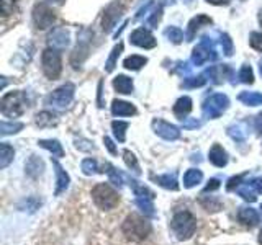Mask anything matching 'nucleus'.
Wrapping results in <instances>:
<instances>
[{
	"label": "nucleus",
	"instance_id": "nucleus-45",
	"mask_svg": "<svg viewBox=\"0 0 262 245\" xmlns=\"http://www.w3.org/2000/svg\"><path fill=\"white\" fill-rule=\"evenodd\" d=\"M207 74H202L199 77H190V79H185V85L187 87H202L203 84H207Z\"/></svg>",
	"mask_w": 262,
	"mask_h": 245
},
{
	"label": "nucleus",
	"instance_id": "nucleus-52",
	"mask_svg": "<svg viewBox=\"0 0 262 245\" xmlns=\"http://www.w3.org/2000/svg\"><path fill=\"white\" fill-rule=\"evenodd\" d=\"M103 142H105V145H106V149H108L110 151V154H117V147H115V144H113V141H112V139L110 137H103Z\"/></svg>",
	"mask_w": 262,
	"mask_h": 245
},
{
	"label": "nucleus",
	"instance_id": "nucleus-8",
	"mask_svg": "<svg viewBox=\"0 0 262 245\" xmlns=\"http://www.w3.org/2000/svg\"><path fill=\"white\" fill-rule=\"evenodd\" d=\"M41 62H43V72L48 79H57L61 76L62 70V62H61V54L56 51V49H46L41 56Z\"/></svg>",
	"mask_w": 262,
	"mask_h": 245
},
{
	"label": "nucleus",
	"instance_id": "nucleus-16",
	"mask_svg": "<svg viewBox=\"0 0 262 245\" xmlns=\"http://www.w3.org/2000/svg\"><path fill=\"white\" fill-rule=\"evenodd\" d=\"M49 44L56 49H64L69 46V31L66 28H54L48 38Z\"/></svg>",
	"mask_w": 262,
	"mask_h": 245
},
{
	"label": "nucleus",
	"instance_id": "nucleus-9",
	"mask_svg": "<svg viewBox=\"0 0 262 245\" xmlns=\"http://www.w3.org/2000/svg\"><path fill=\"white\" fill-rule=\"evenodd\" d=\"M74 90L76 88H74L72 84H66L57 90H54V92L46 98V103L56 110H66L74 98Z\"/></svg>",
	"mask_w": 262,
	"mask_h": 245
},
{
	"label": "nucleus",
	"instance_id": "nucleus-21",
	"mask_svg": "<svg viewBox=\"0 0 262 245\" xmlns=\"http://www.w3.org/2000/svg\"><path fill=\"white\" fill-rule=\"evenodd\" d=\"M154 180H156V183H159L162 188H166V190H172V191L179 190V182H177L176 172H172V174H166V175L154 177Z\"/></svg>",
	"mask_w": 262,
	"mask_h": 245
},
{
	"label": "nucleus",
	"instance_id": "nucleus-15",
	"mask_svg": "<svg viewBox=\"0 0 262 245\" xmlns=\"http://www.w3.org/2000/svg\"><path fill=\"white\" fill-rule=\"evenodd\" d=\"M237 220L246 227H254L260 223V214L252 208H239V211H237Z\"/></svg>",
	"mask_w": 262,
	"mask_h": 245
},
{
	"label": "nucleus",
	"instance_id": "nucleus-57",
	"mask_svg": "<svg viewBox=\"0 0 262 245\" xmlns=\"http://www.w3.org/2000/svg\"><path fill=\"white\" fill-rule=\"evenodd\" d=\"M259 72H260V76H262V59H260V62H259Z\"/></svg>",
	"mask_w": 262,
	"mask_h": 245
},
{
	"label": "nucleus",
	"instance_id": "nucleus-50",
	"mask_svg": "<svg viewBox=\"0 0 262 245\" xmlns=\"http://www.w3.org/2000/svg\"><path fill=\"white\" fill-rule=\"evenodd\" d=\"M184 121V128L185 129H196V128H200L202 126V122L200 121H196V119H188V118H185V119H182Z\"/></svg>",
	"mask_w": 262,
	"mask_h": 245
},
{
	"label": "nucleus",
	"instance_id": "nucleus-33",
	"mask_svg": "<svg viewBox=\"0 0 262 245\" xmlns=\"http://www.w3.org/2000/svg\"><path fill=\"white\" fill-rule=\"evenodd\" d=\"M112 129H113L115 137H117L120 142L125 141V139H126L128 122H125V121H113V122H112Z\"/></svg>",
	"mask_w": 262,
	"mask_h": 245
},
{
	"label": "nucleus",
	"instance_id": "nucleus-58",
	"mask_svg": "<svg viewBox=\"0 0 262 245\" xmlns=\"http://www.w3.org/2000/svg\"><path fill=\"white\" fill-rule=\"evenodd\" d=\"M259 21H260V24H262V10H260V13H259Z\"/></svg>",
	"mask_w": 262,
	"mask_h": 245
},
{
	"label": "nucleus",
	"instance_id": "nucleus-48",
	"mask_svg": "<svg viewBox=\"0 0 262 245\" xmlns=\"http://www.w3.org/2000/svg\"><path fill=\"white\" fill-rule=\"evenodd\" d=\"M16 2H18V0H2V13L5 16L10 15L13 12V7H15Z\"/></svg>",
	"mask_w": 262,
	"mask_h": 245
},
{
	"label": "nucleus",
	"instance_id": "nucleus-46",
	"mask_svg": "<svg viewBox=\"0 0 262 245\" xmlns=\"http://www.w3.org/2000/svg\"><path fill=\"white\" fill-rule=\"evenodd\" d=\"M161 12H162V8H161V5H158L154 8V12L151 13V16L147 18V21H146V24L149 28H156V24H158V21H159V18H161Z\"/></svg>",
	"mask_w": 262,
	"mask_h": 245
},
{
	"label": "nucleus",
	"instance_id": "nucleus-41",
	"mask_svg": "<svg viewBox=\"0 0 262 245\" xmlns=\"http://www.w3.org/2000/svg\"><path fill=\"white\" fill-rule=\"evenodd\" d=\"M39 206H41V201L38 198H35V196H30V198L23 200L20 203V209H25V211L28 209L30 212H35Z\"/></svg>",
	"mask_w": 262,
	"mask_h": 245
},
{
	"label": "nucleus",
	"instance_id": "nucleus-49",
	"mask_svg": "<svg viewBox=\"0 0 262 245\" xmlns=\"http://www.w3.org/2000/svg\"><path fill=\"white\" fill-rule=\"evenodd\" d=\"M221 185H220V180L218 178H211L210 182H208V185L203 188V193H208V191H215V190H218Z\"/></svg>",
	"mask_w": 262,
	"mask_h": 245
},
{
	"label": "nucleus",
	"instance_id": "nucleus-14",
	"mask_svg": "<svg viewBox=\"0 0 262 245\" xmlns=\"http://www.w3.org/2000/svg\"><path fill=\"white\" fill-rule=\"evenodd\" d=\"M53 167H54V172H56V191H54V194L59 196L69 188L71 178L68 175V172L62 168V165L57 160H53Z\"/></svg>",
	"mask_w": 262,
	"mask_h": 245
},
{
	"label": "nucleus",
	"instance_id": "nucleus-22",
	"mask_svg": "<svg viewBox=\"0 0 262 245\" xmlns=\"http://www.w3.org/2000/svg\"><path fill=\"white\" fill-rule=\"evenodd\" d=\"M39 147H43V149L49 151L53 154V157H64V149L59 141H56V139H41L38 141Z\"/></svg>",
	"mask_w": 262,
	"mask_h": 245
},
{
	"label": "nucleus",
	"instance_id": "nucleus-38",
	"mask_svg": "<svg viewBox=\"0 0 262 245\" xmlns=\"http://www.w3.org/2000/svg\"><path fill=\"white\" fill-rule=\"evenodd\" d=\"M80 167L85 175H95V174H100L102 172V170H98V163L95 159H84Z\"/></svg>",
	"mask_w": 262,
	"mask_h": 245
},
{
	"label": "nucleus",
	"instance_id": "nucleus-29",
	"mask_svg": "<svg viewBox=\"0 0 262 245\" xmlns=\"http://www.w3.org/2000/svg\"><path fill=\"white\" fill-rule=\"evenodd\" d=\"M236 191L244 201H248V203H254L257 200V191L254 190V186L249 182H246V185H241Z\"/></svg>",
	"mask_w": 262,
	"mask_h": 245
},
{
	"label": "nucleus",
	"instance_id": "nucleus-17",
	"mask_svg": "<svg viewBox=\"0 0 262 245\" xmlns=\"http://www.w3.org/2000/svg\"><path fill=\"white\" fill-rule=\"evenodd\" d=\"M208 157H210V162L215 167H225L226 163H228V154H226V151L220 144H215V145L211 147Z\"/></svg>",
	"mask_w": 262,
	"mask_h": 245
},
{
	"label": "nucleus",
	"instance_id": "nucleus-53",
	"mask_svg": "<svg viewBox=\"0 0 262 245\" xmlns=\"http://www.w3.org/2000/svg\"><path fill=\"white\" fill-rule=\"evenodd\" d=\"M249 183L254 186V190H256L257 193H262V178H254Z\"/></svg>",
	"mask_w": 262,
	"mask_h": 245
},
{
	"label": "nucleus",
	"instance_id": "nucleus-56",
	"mask_svg": "<svg viewBox=\"0 0 262 245\" xmlns=\"http://www.w3.org/2000/svg\"><path fill=\"white\" fill-rule=\"evenodd\" d=\"M259 245H262V229H260V232H259Z\"/></svg>",
	"mask_w": 262,
	"mask_h": 245
},
{
	"label": "nucleus",
	"instance_id": "nucleus-32",
	"mask_svg": "<svg viewBox=\"0 0 262 245\" xmlns=\"http://www.w3.org/2000/svg\"><path fill=\"white\" fill-rule=\"evenodd\" d=\"M146 62H147V59L143 56H129L125 59L123 65H125V67L129 69V70H138V69H141Z\"/></svg>",
	"mask_w": 262,
	"mask_h": 245
},
{
	"label": "nucleus",
	"instance_id": "nucleus-27",
	"mask_svg": "<svg viewBox=\"0 0 262 245\" xmlns=\"http://www.w3.org/2000/svg\"><path fill=\"white\" fill-rule=\"evenodd\" d=\"M211 23V18H208V16L205 15H196L195 18L190 20V23H188V39H192L195 36L196 30H199L202 24H210Z\"/></svg>",
	"mask_w": 262,
	"mask_h": 245
},
{
	"label": "nucleus",
	"instance_id": "nucleus-36",
	"mask_svg": "<svg viewBox=\"0 0 262 245\" xmlns=\"http://www.w3.org/2000/svg\"><path fill=\"white\" fill-rule=\"evenodd\" d=\"M21 129H23L21 122H7V121H2V125H0V134H2V136L15 134V133H18V131H21Z\"/></svg>",
	"mask_w": 262,
	"mask_h": 245
},
{
	"label": "nucleus",
	"instance_id": "nucleus-28",
	"mask_svg": "<svg viewBox=\"0 0 262 245\" xmlns=\"http://www.w3.org/2000/svg\"><path fill=\"white\" fill-rule=\"evenodd\" d=\"M237 98H239L241 103L248 105V106L262 105V93H259V92H241Z\"/></svg>",
	"mask_w": 262,
	"mask_h": 245
},
{
	"label": "nucleus",
	"instance_id": "nucleus-23",
	"mask_svg": "<svg viewBox=\"0 0 262 245\" xmlns=\"http://www.w3.org/2000/svg\"><path fill=\"white\" fill-rule=\"evenodd\" d=\"M113 87L118 93L129 95L131 92H133V80L126 76H118V77L113 79Z\"/></svg>",
	"mask_w": 262,
	"mask_h": 245
},
{
	"label": "nucleus",
	"instance_id": "nucleus-43",
	"mask_svg": "<svg viewBox=\"0 0 262 245\" xmlns=\"http://www.w3.org/2000/svg\"><path fill=\"white\" fill-rule=\"evenodd\" d=\"M248 177V174H241V175H236V177H233V178H229L228 180V185H226V190L228 191H234V190H237V188L241 186V182L243 180Z\"/></svg>",
	"mask_w": 262,
	"mask_h": 245
},
{
	"label": "nucleus",
	"instance_id": "nucleus-47",
	"mask_svg": "<svg viewBox=\"0 0 262 245\" xmlns=\"http://www.w3.org/2000/svg\"><path fill=\"white\" fill-rule=\"evenodd\" d=\"M251 46L256 49V51L262 53V33H251Z\"/></svg>",
	"mask_w": 262,
	"mask_h": 245
},
{
	"label": "nucleus",
	"instance_id": "nucleus-7",
	"mask_svg": "<svg viewBox=\"0 0 262 245\" xmlns=\"http://www.w3.org/2000/svg\"><path fill=\"white\" fill-rule=\"evenodd\" d=\"M228 106H229L228 96L223 93H215L203 102V106H202L203 116L208 119H216L228 110Z\"/></svg>",
	"mask_w": 262,
	"mask_h": 245
},
{
	"label": "nucleus",
	"instance_id": "nucleus-11",
	"mask_svg": "<svg viewBox=\"0 0 262 245\" xmlns=\"http://www.w3.org/2000/svg\"><path fill=\"white\" fill-rule=\"evenodd\" d=\"M33 20H35L36 28L39 30H46L56 21V15L54 12L45 4H38L33 10Z\"/></svg>",
	"mask_w": 262,
	"mask_h": 245
},
{
	"label": "nucleus",
	"instance_id": "nucleus-37",
	"mask_svg": "<svg viewBox=\"0 0 262 245\" xmlns=\"http://www.w3.org/2000/svg\"><path fill=\"white\" fill-rule=\"evenodd\" d=\"M123 159H125V163H126L128 168L133 170L135 174H141V170H139L138 159H136V155L133 152H131V151H123Z\"/></svg>",
	"mask_w": 262,
	"mask_h": 245
},
{
	"label": "nucleus",
	"instance_id": "nucleus-39",
	"mask_svg": "<svg viewBox=\"0 0 262 245\" xmlns=\"http://www.w3.org/2000/svg\"><path fill=\"white\" fill-rule=\"evenodd\" d=\"M200 203H202V206H203L205 209H207V211H210V212H218V211L221 209V203H220V200H218V198H213V196H210V200L202 198Z\"/></svg>",
	"mask_w": 262,
	"mask_h": 245
},
{
	"label": "nucleus",
	"instance_id": "nucleus-44",
	"mask_svg": "<svg viewBox=\"0 0 262 245\" xmlns=\"http://www.w3.org/2000/svg\"><path fill=\"white\" fill-rule=\"evenodd\" d=\"M220 43H221V47H223V53L226 56H231L233 54V41L228 35H221L220 36Z\"/></svg>",
	"mask_w": 262,
	"mask_h": 245
},
{
	"label": "nucleus",
	"instance_id": "nucleus-35",
	"mask_svg": "<svg viewBox=\"0 0 262 245\" xmlns=\"http://www.w3.org/2000/svg\"><path fill=\"white\" fill-rule=\"evenodd\" d=\"M164 36H166L169 41H172L174 44H179V43H182L184 33H182V30L177 28V27H169L166 31H164Z\"/></svg>",
	"mask_w": 262,
	"mask_h": 245
},
{
	"label": "nucleus",
	"instance_id": "nucleus-12",
	"mask_svg": "<svg viewBox=\"0 0 262 245\" xmlns=\"http://www.w3.org/2000/svg\"><path fill=\"white\" fill-rule=\"evenodd\" d=\"M152 129L156 134L162 139H166V141H177L180 137V129L174 125H170L167 121H162V119H154Z\"/></svg>",
	"mask_w": 262,
	"mask_h": 245
},
{
	"label": "nucleus",
	"instance_id": "nucleus-20",
	"mask_svg": "<svg viewBox=\"0 0 262 245\" xmlns=\"http://www.w3.org/2000/svg\"><path fill=\"white\" fill-rule=\"evenodd\" d=\"M192 111V98L190 96H182L179 98L174 105V113L179 119H185V116Z\"/></svg>",
	"mask_w": 262,
	"mask_h": 245
},
{
	"label": "nucleus",
	"instance_id": "nucleus-24",
	"mask_svg": "<svg viewBox=\"0 0 262 245\" xmlns=\"http://www.w3.org/2000/svg\"><path fill=\"white\" fill-rule=\"evenodd\" d=\"M228 136L236 142H244L246 137H248V131H246V125L244 122H237V125H233L228 128Z\"/></svg>",
	"mask_w": 262,
	"mask_h": 245
},
{
	"label": "nucleus",
	"instance_id": "nucleus-54",
	"mask_svg": "<svg viewBox=\"0 0 262 245\" xmlns=\"http://www.w3.org/2000/svg\"><path fill=\"white\" fill-rule=\"evenodd\" d=\"M254 125H256V129L259 131V134L262 136V113H259L257 116H256V122H254Z\"/></svg>",
	"mask_w": 262,
	"mask_h": 245
},
{
	"label": "nucleus",
	"instance_id": "nucleus-31",
	"mask_svg": "<svg viewBox=\"0 0 262 245\" xmlns=\"http://www.w3.org/2000/svg\"><path fill=\"white\" fill-rule=\"evenodd\" d=\"M57 122L56 116L53 113H49V111H41L36 114V125L39 128H48V126H54Z\"/></svg>",
	"mask_w": 262,
	"mask_h": 245
},
{
	"label": "nucleus",
	"instance_id": "nucleus-40",
	"mask_svg": "<svg viewBox=\"0 0 262 245\" xmlns=\"http://www.w3.org/2000/svg\"><path fill=\"white\" fill-rule=\"evenodd\" d=\"M156 7H158V4H156V2H147L144 7L139 8V12L136 15V20H146L147 21V18L151 16V13L154 12Z\"/></svg>",
	"mask_w": 262,
	"mask_h": 245
},
{
	"label": "nucleus",
	"instance_id": "nucleus-25",
	"mask_svg": "<svg viewBox=\"0 0 262 245\" xmlns=\"http://www.w3.org/2000/svg\"><path fill=\"white\" fill-rule=\"evenodd\" d=\"M202 180H203L202 172L199 168H190V170H187L185 175H184V186L185 188H193L199 183H202Z\"/></svg>",
	"mask_w": 262,
	"mask_h": 245
},
{
	"label": "nucleus",
	"instance_id": "nucleus-42",
	"mask_svg": "<svg viewBox=\"0 0 262 245\" xmlns=\"http://www.w3.org/2000/svg\"><path fill=\"white\" fill-rule=\"evenodd\" d=\"M239 80L243 82V84H252L254 74H252L251 65H243L241 70H239Z\"/></svg>",
	"mask_w": 262,
	"mask_h": 245
},
{
	"label": "nucleus",
	"instance_id": "nucleus-55",
	"mask_svg": "<svg viewBox=\"0 0 262 245\" xmlns=\"http://www.w3.org/2000/svg\"><path fill=\"white\" fill-rule=\"evenodd\" d=\"M208 4H213V5H228L229 0H207Z\"/></svg>",
	"mask_w": 262,
	"mask_h": 245
},
{
	"label": "nucleus",
	"instance_id": "nucleus-18",
	"mask_svg": "<svg viewBox=\"0 0 262 245\" xmlns=\"http://www.w3.org/2000/svg\"><path fill=\"white\" fill-rule=\"evenodd\" d=\"M112 113L115 116H131V114H136V108L128 102H121V100H113L112 103Z\"/></svg>",
	"mask_w": 262,
	"mask_h": 245
},
{
	"label": "nucleus",
	"instance_id": "nucleus-6",
	"mask_svg": "<svg viewBox=\"0 0 262 245\" xmlns=\"http://www.w3.org/2000/svg\"><path fill=\"white\" fill-rule=\"evenodd\" d=\"M216 47H215V43H213L211 39H208V36H203L200 39L199 46H195L193 53H192V64L193 65H203L207 62H211V61H216Z\"/></svg>",
	"mask_w": 262,
	"mask_h": 245
},
{
	"label": "nucleus",
	"instance_id": "nucleus-61",
	"mask_svg": "<svg viewBox=\"0 0 262 245\" xmlns=\"http://www.w3.org/2000/svg\"><path fill=\"white\" fill-rule=\"evenodd\" d=\"M185 2H188V0H185Z\"/></svg>",
	"mask_w": 262,
	"mask_h": 245
},
{
	"label": "nucleus",
	"instance_id": "nucleus-26",
	"mask_svg": "<svg viewBox=\"0 0 262 245\" xmlns=\"http://www.w3.org/2000/svg\"><path fill=\"white\" fill-rule=\"evenodd\" d=\"M15 151L12 145H8L7 142H2L0 145V168H7L10 165V162L13 160Z\"/></svg>",
	"mask_w": 262,
	"mask_h": 245
},
{
	"label": "nucleus",
	"instance_id": "nucleus-4",
	"mask_svg": "<svg viewBox=\"0 0 262 245\" xmlns=\"http://www.w3.org/2000/svg\"><path fill=\"white\" fill-rule=\"evenodd\" d=\"M92 200L95 203V206L100 208L102 211H112L118 206L120 194L108 183H98L92 190Z\"/></svg>",
	"mask_w": 262,
	"mask_h": 245
},
{
	"label": "nucleus",
	"instance_id": "nucleus-5",
	"mask_svg": "<svg viewBox=\"0 0 262 245\" xmlns=\"http://www.w3.org/2000/svg\"><path fill=\"white\" fill-rule=\"evenodd\" d=\"M27 96H25L23 92L16 90V92H10L4 95L2 102H0V110H2V114L7 118H16L21 116V114L27 111Z\"/></svg>",
	"mask_w": 262,
	"mask_h": 245
},
{
	"label": "nucleus",
	"instance_id": "nucleus-60",
	"mask_svg": "<svg viewBox=\"0 0 262 245\" xmlns=\"http://www.w3.org/2000/svg\"><path fill=\"white\" fill-rule=\"evenodd\" d=\"M260 211H262V206H260Z\"/></svg>",
	"mask_w": 262,
	"mask_h": 245
},
{
	"label": "nucleus",
	"instance_id": "nucleus-51",
	"mask_svg": "<svg viewBox=\"0 0 262 245\" xmlns=\"http://www.w3.org/2000/svg\"><path fill=\"white\" fill-rule=\"evenodd\" d=\"M76 147L77 149H80V151H92L94 149V145H92V142H89V141H76Z\"/></svg>",
	"mask_w": 262,
	"mask_h": 245
},
{
	"label": "nucleus",
	"instance_id": "nucleus-3",
	"mask_svg": "<svg viewBox=\"0 0 262 245\" xmlns=\"http://www.w3.org/2000/svg\"><path fill=\"white\" fill-rule=\"evenodd\" d=\"M123 177H125V182H128V185L133 188L136 206L144 212V216L154 217L156 216V211H154L156 208H154V203H152L154 201V193L147 186H144L139 182H136V180L129 178L126 175H123Z\"/></svg>",
	"mask_w": 262,
	"mask_h": 245
},
{
	"label": "nucleus",
	"instance_id": "nucleus-13",
	"mask_svg": "<svg viewBox=\"0 0 262 245\" xmlns=\"http://www.w3.org/2000/svg\"><path fill=\"white\" fill-rule=\"evenodd\" d=\"M129 41H131V43H133L135 46L144 47V49H152V47L156 46V39H154V36H152L147 30H144V28H138V30H135L133 33H131Z\"/></svg>",
	"mask_w": 262,
	"mask_h": 245
},
{
	"label": "nucleus",
	"instance_id": "nucleus-19",
	"mask_svg": "<svg viewBox=\"0 0 262 245\" xmlns=\"http://www.w3.org/2000/svg\"><path fill=\"white\" fill-rule=\"evenodd\" d=\"M43 170H45V163L39 157L36 155H31L30 160L27 162V175L31 178H38L43 175Z\"/></svg>",
	"mask_w": 262,
	"mask_h": 245
},
{
	"label": "nucleus",
	"instance_id": "nucleus-10",
	"mask_svg": "<svg viewBox=\"0 0 262 245\" xmlns=\"http://www.w3.org/2000/svg\"><path fill=\"white\" fill-rule=\"evenodd\" d=\"M125 8H126L125 0H115L113 4H110L105 8V13H103V18H102L103 31L108 33L115 28V24L118 23V20L123 16V13H125Z\"/></svg>",
	"mask_w": 262,
	"mask_h": 245
},
{
	"label": "nucleus",
	"instance_id": "nucleus-34",
	"mask_svg": "<svg viewBox=\"0 0 262 245\" xmlns=\"http://www.w3.org/2000/svg\"><path fill=\"white\" fill-rule=\"evenodd\" d=\"M121 51H123V43H118L117 46L113 47V51H112V54L108 57V61H106V64H105V70L106 72H112L115 69V65H117V61H118Z\"/></svg>",
	"mask_w": 262,
	"mask_h": 245
},
{
	"label": "nucleus",
	"instance_id": "nucleus-59",
	"mask_svg": "<svg viewBox=\"0 0 262 245\" xmlns=\"http://www.w3.org/2000/svg\"><path fill=\"white\" fill-rule=\"evenodd\" d=\"M49 2H57V0H49Z\"/></svg>",
	"mask_w": 262,
	"mask_h": 245
},
{
	"label": "nucleus",
	"instance_id": "nucleus-1",
	"mask_svg": "<svg viewBox=\"0 0 262 245\" xmlns=\"http://www.w3.org/2000/svg\"><path fill=\"white\" fill-rule=\"evenodd\" d=\"M152 227L151 223L141 214H128L126 219L121 224V232L131 242H143L147 239V235L151 234Z\"/></svg>",
	"mask_w": 262,
	"mask_h": 245
},
{
	"label": "nucleus",
	"instance_id": "nucleus-2",
	"mask_svg": "<svg viewBox=\"0 0 262 245\" xmlns=\"http://www.w3.org/2000/svg\"><path fill=\"white\" fill-rule=\"evenodd\" d=\"M170 229L179 240H188L196 231V217L190 211H177L170 220Z\"/></svg>",
	"mask_w": 262,
	"mask_h": 245
},
{
	"label": "nucleus",
	"instance_id": "nucleus-30",
	"mask_svg": "<svg viewBox=\"0 0 262 245\" xmlns=\"http://www.w3.org/2000/svg\"><path fill=\"white\" fill-rule=\"evenodd\" d=\"M105 168H106L105 172L110 177V183H113L115 186L121 188L123 186V182H125V177H123V174H120V172L115 168L112 163H105Z\"/></svg>",
	"mask_w": 262,
	"mask_h": 245
}]
</instances>
